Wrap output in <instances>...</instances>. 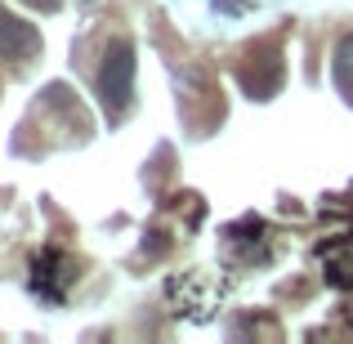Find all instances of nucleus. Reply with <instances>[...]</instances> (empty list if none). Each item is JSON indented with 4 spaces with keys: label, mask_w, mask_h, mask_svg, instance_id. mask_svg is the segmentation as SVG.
Listing matches in <instances>:
<instances>
[{
    "label": "nucleus",
    "mask_w": 353,
    "mask_h": 344,
    "mask_svg": "<svg viewBox=\"0 0 353 344\" xmlns=\"http://www.w3.org/2000/svg\"><path fill=\"white\" fill-rule=\"evenodd\" d=\"M99 99H103V112L121 117L134 99V45L125 36L108 41L103 50V68H99Z\"/></svg>",
    "instance_id": "f257e3e1"
},
{
    "label": "nucleus",
    "mask_w": 353,
    "mask_h": 344,
    "mask_svg": "<svg viewBox=\"0 0 353 344\" xmlns=\"http://www.w3.org/2000/svg\"><path fill=\"white\" fill-rule=\"evenodd\" d=\"M36 54H41V32H36L32 23H23V18L0 9V59L27 63V59H36Z\"/></svg>",
    "instance_id": "f03ea898"
},
{
    "label": "nucleus",
    "mask_w": 353,
    "mask_h": 344,
    "mask_svg": "<svg viewBox=\"0 0 353 344\" xmlns=\"http://www.w3.org/2000/svg\"><path fill=\"white\" fill-rule=\"evenodd\" d=\"M72 282V264L59 255V250H45L36 259V291H45L50 300H63V286Z\"/></svg>",
    "instance_id": "7ed1b4c3"
},
{
    "label": "nucleus",
    "mask_w": 353,
    "mask_h": 344,
    "mask_svg": "<svg viewBox=\"0 0 353 344\" xmlns=\"http://www.w3.org/2000/svg\"><path fill=\"white\" fill-rule=\"evenodd\" d=\"M322 264H327V277L336 286H353V246H331L322 250Z\"/></svg>",
    "instance_id": "20e7f679"
},
{
    "label": "nucleus",
    "mask_w": 353,
    "mask_h": 344,
    "mask_svg": "<svg viewBox=\"0 0 353 344\" xmlns=\"http://www.w3.org/2000/svg\"><path fill=\"white\" fill-rule=\"evenodd\" d=\"M331 72H336V85L353 99V32H349V36H340L336 54H331Z\"/></svg>",
    "instance_id": "39448f33"
},
{
    "label": "nucleus",
    "mask_w": 353,
    "mask_h": 344,
    "mask_svg": "<svg viewBox=\"0 0 353 344\" xmlns=\"http://www.w3.org/2000/svg\"><path fill=\"white\" fill-rule=\"evenodd\" d=\"M23 5H32V9H45V14H54V9H59L63 0H23Z\"/></svg>",
    "instance_id": "423d86ee"
}]
</instances>
